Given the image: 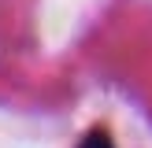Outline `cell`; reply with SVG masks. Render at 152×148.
I'll return each instance as SVG.
<instances>
[{"label":"cell","instance_id":"1","mask_svg":"<svg viewBox=\"0 0 152 148\" xmlns=\"http://www.w3.org/2000/svg\"><path fill=\"white\" fill-rule=\"evenodd\" d=\"M74 148H115V141H111V133L104 130V126H93V130H89Z\"/></svg>","mask_w":152,"mask_h":148}]
</instances>
